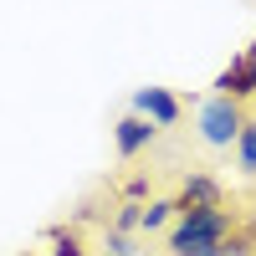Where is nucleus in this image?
<instances>
[{"mask_svg":"<svg viewBox=\"0 0 256 256\" xmlns=\"http://www.w3.org/2000/svg\"><path fill=\"white\" fill-rule=\"evenodd\" d=\"M236 226H241V216L226 205H190V210H180L174 230H169V256H200L205 246L226 241Z\"/></svg>","mask_w":256,"mask_h":256,"instance_id":"f257e3e1","label":"nucleus"},{"mask_svg":"<svg viewBox=\"0 0 256 256\" xmlns=\"http://www.w3.org/2000/svg\"><path fill=\"white\" fill-rule=\"evenodd\" d=\"M195 128H200V138L210 148H236L241 128H246V108L236 98H226V92H210L200 102V113H195Z\"/></svg>","mask_w":256,"mask_h":256,"instance_id":"f03ea898","label":"nucleus"},{"mask_svg":"<svg viewBox=\"0 0 256 256\" xmlns=\"http://www.w3.org/2000/svg\"><path fill=\"white\" fill-rule=\"evenodd\" d=\"M210 88H216V92H226V98H236V102L256 98V41H251V46H246L236 62H230V67H226L216 82H210Z\"/></svg>","mask_w":256,"mask_h":256,"instance_id":"7ed1b4c3","label":"nucleus"},{"mask_svg":"<svg viewBox=\"0 0 256 256\" xmlns=\"http://www.w3.org/2000/svg\"><path fill=\"white\" fill-rule=\"evenodd\" d=\"M154 134H159V123H154V118H144V113H128V118H118V123H113L118 159H138L144 148L154 144Z\"/></svg>","mask_w":256,"mask_h":256,"instance_id":"20e7f679","label":"nucleus"},{"mask_svg":"<svg viewBox=\"0 0 256 256\" xmlns=\"http://www.w3.org/2000/svg\"><path fill=\"white\" fill-rule=\"evenodd\" d=\"M134 113H144V118H154L159 128H174L184 108H180V98L169 92V88H138V92H134Z\"/></svg>","mask_w":256,"mask_h":256,"instance_id":"39448f33","label":"nucleus"},{"mask_svg":"<svg viewBox=\"0 0 256 256\" xmlns=\"http://www.w3.org/2000/svg\"><path fill=\"white\" fill-rule=\"evenodd\" d=\"M174 200H180V210H190V205H226V190H220L216 174H200V169H190Z\"/></svg>","mask_w":256,"mask_h":256,"instance_id":"423d86ee","label":"nucleus"},{"mask_svg":"<svg viewBox=\"0 0 256 256\" xmlns=\"http://www.w3.org/2000/svg\"><path fill=\"white\" fill-rule=\"evenodd\" d=\"M174 216H180V200H148V205H144V230L154 236V230H164Z\"/></svg>","mask_w":256,"mask_h":256,"instance_id":"0eeeda50","label":"nucleus"},{"mask_svg":"<svg viewBox=\"0 0 256 256\" xmlns=\"http://www.w3.org/2000/svg\"><path fill=\"white\" fill-rule=\"evenodd\" d=\"M236 164H241V174H256V118H246L241 138H236Z\"/></svg>","mask_w":256,"mask_h":256,"instance_id":"6e6552de","label":"nucleus"},{"mask_svg":"<svg viewBox=\"0 0 256 256\" xmlns=\"http://www.w3.org/2000/svg\"><path fill=\"white\" fill-rule=\"evenodd\" d=\"M52 256H88V246H82V236L72 226H56L52 230Z\"/></svg>","mask_w":256,"mask_h":256,"instance_id":"1a4fd4ad","label":"nucleus"},{"mask_svg":"<svg viewBox=\"0 0 256 256\" xmlns=\"http://www.w3.org/2000/svg\"><path fill=\"white\" fill-rule=\"evenodd\" d=\"M102 246H108V256H138V251H134V236H128V230H118V226L102 230Z\"/></svg>","mask_w":256,"mask_h":256,"instance_id":"9d476101","label":"nucleus"}]
</instances>
